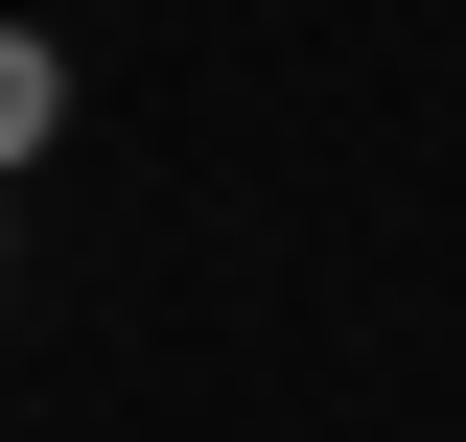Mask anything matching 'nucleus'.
Returning <instances> with one entry per match:
<instances>
[{
    "instance_id": "nucleus-2",
    "label": "nucleus",
    "mask_w": 466,
    "mask_h": 442,
    "mask_svg": "<svg viewBox=\"0 0 466 442\" xmlns=\"http://www.w3.org/2000/svg\"><path fill=\"white\" fill-rule=\"evenodd\" d=\"M0 210H24V186H0Z\"/></svg>"
},
{
    "instance_id": "nucleus-1",
    "label": "nucleus",
    "mask_w": 466,
    "mask_h": 442,
    "mask_svg": "<svg viewBox=\"0 0 466 442\" xmlns=\"http://www.w3.org/2000/svg\"><path fill=\"white\" fill-rule=\"evenodd\" d=\"M47 140H70V47H47V24H0V186L47 164Z\"/></svg>"
}]
</instances>
